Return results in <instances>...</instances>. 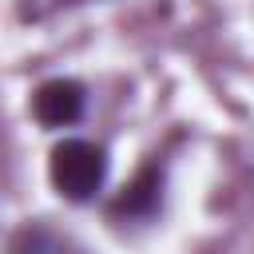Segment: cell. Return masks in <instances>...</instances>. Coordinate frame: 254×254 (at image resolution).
<instances>
[{
  "label": "cell",
  "instance_id": "6da1fadb",
  "mask_svg": "<svg viewBox=\"0 0 254 254\" xmlns=\"http://www.w3.org/2000/svg\"><path fill=\"white\" fill-rule=\"evenodd\" d=\"M48 179L64 198L87 202L107 179V155H103V147H95L87 139H64L52 147Z\"/></svg>",
  "mask_w": 254,
  "mask_h": 254
},
{
  "label": "cell",
  "instance_id": "7a4b0ae2",
  "mask_svg": "<svg viewBox=\"0 0 254 254\" xmlns=\"http://www.w3.org/2000/svg\"><path fill=\"white\" fill-rule=\"evenodd\" d=\"M32 115L44 127H71L83 115V87L75 79H48L32 95Z\"/></svg>",
  "mask_w": 254,
  "mask_h": 254
},
{
  "label": "cell",
  "instance_id": "3957f363",
  "mask_svg": "<svg viewBox=\"0 0 254 254\" xmlns=\"http://www.w3.org/2000/svg\"><path fill=\"white\" fill-rule=\"evenodd\" d=\"M159 187H163V171H159L155 163L143 167L139 179L119 194L115 214H131V218H147V214H155V210H159Z\"/></svg>",
  "mask_w": 254,
  "mask_h": 254
},
{
  "label": "cell",
  "instance_id": "277c9868",
  "mask_svg": "<svg viewBox=\"0 0 254 254\" xmlns=\"http://www.w3.org/2000/svg\"><path fill=\"white\" fill-rule=\"evenodd\" d=\"M64 4H83V0H64Z\"/></svg>",
  "mask_w": 254,
  "mask_h": 254
}]
</instances>
